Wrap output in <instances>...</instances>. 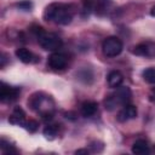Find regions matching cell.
I'll use <instances>...</instances> for the list:
<instances>
[{"label": "cell", "mask_w": 155, "mask_h": 155, "mask_svg": "<svg viewBox=\"0 0 155 155\" xmlns=\"http://www.w3.org/2000/svg\"><path fill=\"white\" fill-rule=\"evenodd\" d=\"M74 13H75V8L73 5L52 2L45 8L42 17L47 22H53L59 25H68L71 23Z\"/></svg>", "instance_id": "1"}, {"label": "cell", "mask_w": 155, "mask_h": 155, "mask_svg": "<svg viewBox=\"0 0 155 155\" xmlns=\"http://www.w3.org/2000/svg\"><path fill=\"white\" fill-rule=\"evenodd\" d=\"M28 105L44 120H51L54 113V101L44 92H35L28 99Z\"/></svg>", "instance_id": "2"}, {"label": "cell", "mask_w": 155, "mask_h": 155, "mask_svg": "<svg viewBox=\"0 0 155 155\" xmlns=\"http://www.w3.org/2000/svg\"><path fill=\"white\" fill-rule=\"evenodd\" d=\"M131 99H132L131 88L127 86H119L111 94H109L105 98V101H104L105 110L113 111L119 107H124V105L128 104L131 102Z\"/></svg>", "instance_id": "3"}, {"label": "cell", "mask_w": 155, "mask_h": 155, "mask_svg": "<svg viewBox=\"0 0 155 155\" xmlns=\"http://www.w3.org/2000/svg\"><path fill=\"white\" fill-rule=\"evenodd\" d=\"M82 5L87 15L94 13L97 16H104L110 10L113 0H82Z\"/></svg>", "instance_id": "4"}, {"label": "cell", "mask_w": 155, "mask_h": 155, "mask_svg": "<svg viewBox=\"0 0 155 155\" xmlns=\"http://www.w3.org/2000/svg\"><path fill=\"white\" fill-rule=\"evenodd\" d=\"M38 42L41 46V48H44L46 51H51V52H56L63 46L62 39L58 35H56L54 33L44 31L42 34H40L38 36Z\"/></svg>", "instance_id": "5"}, {"label": "cell", "mask_w": 155, "mask_h": 155, "mask_svg": "<svg viewBox=\"0 0 155 155\" xmlns=\"http://www.w3.org/2000/svg\"><path fill=\"white\" fill-rule=\"evenodd\" d=\"M124 50L122 41L116 36H108L102 42V52L107 57H116Z\"/></svg>", "instance_id": "6"}, {"label": "cell", "mask_w": 155, "mask_h": 155, "mask_svg": "<svg viewBox=\"0 0 155 155\" xmlns=\"http://www.w3.org/2000/svg\"><path fill=\"white\" fill-rule=\"evenodd\" d=\"M21 93V87L10 86L5 82H1L0 85V101L2 103H11L15 102Z\"/></svg>", "instance_id": "7"}, {"label": "cell", "mask_w": 155, "mask_h": 155, "mask_svg": "<svg viewBox=\"0 0 155 155\" xmlns=\"http://www.w3.org/2000/svg\"><path fill=\"white\" fill-rule=\"evenodd\" d=\"M68 64V57L62 52H52L47 58V65L56 71L64 70Z\"/></svg>", "instance_id": "8"}, {"label": "cell", "mask_w": 155, "mask_h": 155, "mask_svg": "<svg viewBox=\"0 0 155 155\" xmlns=\"http://www.w3.org/2000/svg\"><path fill=\"white\" fill-rule=\"evenodd\" d=\"M131 52L136 56H140V57H147V58H151L155 57V42L151 41H144L140 42L138 45H136Z\"/></svg>", "instance_id": "9"}, {"label": "cell", "mask_w": 155, "mask_h": 155, "mask_svg": "<svg viewBox=\"0 0 155 155\" xmlns=\"http://www.w3.org/2000/svg\"><path fill=\"white\" fill-rule=\"evenodd\" d=\"M137 114H138L137 113V108L133 104L128 103V104H126V105H124L121 108V110L117 113L116 119L120 122H126V121H130V120L137 117Z\"/></svg>", "instance_id": "10"}, {"label": "cell", "mask_w": 155, "mask_h": 155, "mask_svg": "<svg viewBox=\"0 0 155 155\" xmlns=\"http://www.w3.org/2000/svg\"><path fill=\"white\" fill-rule=\"evenodd\" d=\"M15 54H16V57H17L22 63H25V64L36 63V62L39 61V58H38L31 51H29V50L25 48V47H19V48H17L16 52H15Z\"/></svg>", "instance_id": "11"}, {"label": "cell", "mask_w": 155, "mask_h": 155, "mask_svg": "<svg viewBox=\"0 0 155 155\" xmlns=\"http://www.w3.org/2000/svg\"><path fill=\"white\" fill-rule=\"evenodd\" d=\"M8 122L17 126H24L25 124V113L21 107H16L12 111V114L8 117Z\"/></svg>", "instance_id": "12"}, {"label": "cell", "mask_w": 155, "mask_h": 155, "mask_svg": "<svg viewBox=\"0 0 155 155\" xmlns=\"http://www.w3.org/2000/svg\"><path fill=\"white\" fill-rule=\"evenodd\" d=\"M107 81H108V85L109 87H113V88H116L119 86H121L122 81H124V75L121 71L119 70H111L108 76H107Z\"/></svg>", "instance_id": "13"}, {"label": "cell", "mask_w": 155, "mask_h": 155, "mask_svg": "<svg viewBox=\"0 0 155 155\" xmlns=\"http://www.w3.org/2000/svg\"><path fill=\"white\" fill-rule=\"evenodd\" d=\"M98 110V104L96 102H92V101H87V102H84L81 104V115L84 117H91L93 116Z\"/></svg>", "instance_id": "14"}, {"label": "cell", "mask_w": 155, "mask_h": 155, "mask_svg": "<svg viewBox=\"0 0 155 155\" xmlns=\"http://www.w3.org/2000/svg\"><path fill=\"white\" fill-rule=\"evenodd\" d=\"M149 145L144 139H137L132 145V153L136 155H147L149 154Z\"/></svg>", "instance_id": "15"}, {"label": "cell", "mask_w": 155, "mask_h": 155, "mask_svg": "<svg viewBox=\"0 0 155 155\" xmlns=\"http://www.w3.org/2000/svg\"><path fill=\"white\" fill-rule=\"evenodd\" d=\"M76 76H78V79L80 81H82L84 84H87V85H90L93 81V73L88 68H84V69L79 70V73L76 74Z\"/></svg>", "instance_id": "16"}, {"label": "cell", "mask_w": 155, "mask_h": 155, "mask_svg": "<svg viewBox=\"0 0 155 155\" xmlns=\"http://www.w3.org/2000/svg\"><path fill=\"white\" fill-rule=\"evenodd\" d=\"M44 136L47 138V139H50V140H52V139H54L56 137H57V134H58V126L57 125H48V126H46L45 128H44Z\"/></svg>", "instance_id": "17"}, {"label": "cell", "mask_w": 155, "mask_h": 155, "mask_svg": "<svg viewBox=\"0 0 155 155\" xmlns=\"http://www.w3.org/2000/svg\"><path fill=\"white\" fill-rule=\"evenodd\" d=\"M142 76L145 82L154 85L155 84V68H147L143 70Z\"/></svg>", "instance_id": "18"}, {"label": "cell", "mask_w": 155, "mask_h": 155, "mask_svg": "<svg viewBox=\"0 0 155 155\" xmlns=\"http://www.w3.org/2000/svg\"><path fill=\"white\" fill-rule=\"evenodd\" d=\"M1 150L4 154H11V153H18V150L13 147V145H10V143H6V139L2 138L1 139V145H0Z\"/></svg>", "instance_id": "19"}, {"label": "cell", "mask_w": 155, "mask_h": 155, "mask_svg": "<svg viewBox=\"0 0 155 155\" xmlns=\"http://www.w3.org/2000/svg\"><path fill=\"white\" fill-rule=\"evenodd\" d=\"M24 127H25V130L29 131L30 133H34V132L38 130V127H39V122L35 121V120H28V121H25Z\"/></svg>", "instance_id": "20"}, {"label": "cell", "mask_w": 155, "mask_h": 155, "mask_svg": "<svg viewBox=\"0 0 155 155\" xmlns=\"http://www.w3.org/2000/svg\"><path fill=\"white\" fill-rule=\"evenodd\" d=\"M16 6H17L18 8L23 10V11H30L31 7H33V4H31V1H29V0H23V1L18 2Z\"/></svg>", "instance_id": "21"}, {"label": "cell", "mask_w": 155, "mask_h": 155, "mask_svg": "<svg viewBox=\"0 0 155 155\" xmlns=\"http://www.w3.org/2000/svg\"><path fill=\"white\" fill-rule=\"evenodd\" d=\"M5 63H6V54L2 53V54H1V64H0V67L4 68V67H5Z\"/></svg>", "instance_id": "22"}, {"label": "cell", "mask_w": 155, "mask_h": 155, "mask_svg": "<svg viewBox=\"0 0 155 155\" xmlns=\"http://www.w3.org/2000/svg\"><path fill=\"white\" fill-rule=\"evenodd\" d=\"M75 154H88V150L87 149H79L75 151Z\"/></svg>", "instance_id": "23"}, {"label": "cell", "mask_w": 155, "mask_h": 155, "mask_svg": "<svg viewBox=\"0 0 155 155\" xmlns=\"http://www.w3.org/2000/svg\"><path fill=\"white\" fill-rule=\"evenodd\" d=\"M150 15H151L153 17H155V6L151 7V10H150Z\"/></svg>", "instance_id": "24"}, {"label": "cell", "mask_w": 155, "mask_h": 155, "mask_svg": "<svg viewBox=\"0 0 155 155\" xmlns=\"http://www.w3.org/2000/svg\"><path fill=\"white\" fill-rule=\"evenodd\" d=\"M153 101L155 102V88L153 90Z\"/></svg>", "instance_id": "25"}]
</instances>
